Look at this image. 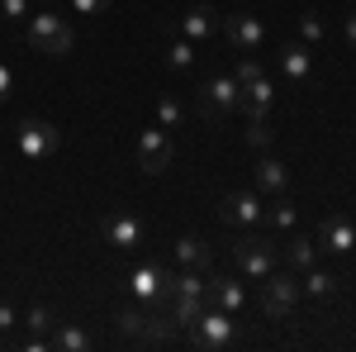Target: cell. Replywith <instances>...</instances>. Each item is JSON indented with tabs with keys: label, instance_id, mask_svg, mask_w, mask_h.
<instances>
[{
	"label": "cell",
	"instance_id": "obj_25",
	"mask_svg": "<svg viewBox=\"0 0 356 352\" xmlns=\"http://www.w3.org/2000/svg\"><path fill=\"white\" fill-rule=\"evenodd\" d=\"M295 200H290V195H271V205H266V224H271V229H280V234H290V229H295Z\"/></svg>",
	"mask_w": 356,
	"mask_h": 352
},
{
	"label": "cell",
	"instance_id": "obj_28",
	"mask_svg": "<svg viewBox=\"0 0 356 352\" xmlns=\"http://www.w3.org/2000/svg\"><path fill=\"white\" fill-rule=\"evenodd\" d=\"M300 43H309V48L323 43V20H318L314 10H304V15H300Z\"/></svg>",
	"mask_w": 356,
	"mask_h": 352
},
{
	"label": "cell",
	"instance_id": "obj_23",
	"mask_svg": "<svg viewBox=\"0 0 356 352\" xmlns=\"http://www.w3.org/2000/svg\"><path fill=\"white\" fill-rule=\"evenodd\" d=\"M285 262L295 271H309L318 262V238H290V243H285Z\"/></svg>",
	"mask_w": 356,
	"mask_h": 352
},
{
	"label": "cell",
	"instance_id": "obj_7",
	"mask_svg": "<svg viewBox=\"0 0 356 352\" xmlns=\"http://www.w3.org/2000/svg\"><path fill=\"white\" fill-rule=\"evenodd\" d=\"M219 219L228 229H261L266 224V205H261V190H233V195H223V210Z\"/></svg>",
	"mask_w": 356,
	"mask_h": 352
},
{
	"label": "cell",
	"instance_id": "obj_22",
	"mask_svg": "<svg viewBox=\"0 0 356 352\" xmlns=\"http://www.w3.org/2000/svg\"><path fill=\"white\" fill-rule=\"evenodd\" d=\"M186 124H191L186 105H181L171 91H166V95H157V129H166V134H171V129H186Z\"/></svg>",
	"mask_w": 356,
	"mask_h": 352
},
{
	"label": "cell",
	"instance_id": "obj_2",
	"mask_svg": "<svg viewBox=\"0 0 356 352\" xmlns=\"http://www.w3.org/2000/svg\"><path fill=\"white\" fill-rule=\"evenodd\" d=\"M186 333H191L195 352H223L233 338H238V314H228V309H219V305H204V314H200Z\"/></svg>",
	"mask_w": 356,
	"mask_h": 352
},
{
	"label": "cell",
	"instance_id": "obj_26",
	"mask_svg": "<svg viewBox=\"0 0 356 352\" xmlns=\"http://www.w3.org/2000/svg\"><path fill=\"white\" fill-rule=\"evenodd\" d=\"M166 67H171L176 77H186V72L195 67V43L191 38H176V43L166 48Z\"/></svg>",
	"mask_w": 356,
	"mask_h": 352
},
{
	"label": "cell",
	"instance_id": "obj_4",
	"mask_svg": "<svg viewBox=\"0 0 356 352\" xmlns=\"http://www.w3.org/2000/svg\"><path fill=\"white\" fill-rule=\"evenodd\" d=\"M304 300V291H300V276L295 271H280L275 267L266 281H261V314L266 319H275V324H285L290 314H295V305Z\"/></svg>",
	"mask_w": 356,
	"mask_h": 352
},
{
	"label": "cell",
	"instance_id": "obj_9",
	"mask_svg": "<svg viewBox=\"0 0 356 352\" xmlns=\"http://www.w3.org/2000/svg\"><path fill=\"white\" fill-rule=\"evenodd\" d=\"M57 148H62L57 124H48V119H24V124H19V158H24V162L53 158Z\"/></svg>",
	"mask_w": 356,
	"mask_h": 352
},
{
	"label": "cell",
	"instance_id": "obj_19",
	"mask_svg": "<svg viewBox=\"0 0 356 352\" xmlns=\"http://www.w3.org/2000/svg\"><path fill=\"white\" fill-rule=\"evenodd\" d=\"M252 176H257V190H261V195H285V190H290V171H285V162L271 158V153L257 162Z\"/></svg>",
	"mask_w": 356,
	"mask_h": 352
},
{
	"label": "cell",
	"instance_id": "obj_3",
	"mask_svg": "<svg viewBox=\"0 0 356 352\" xmlns=\"http://www.w3.org/2000/svg\"><path fill=\"white\" fill-rule=\"evenodd\" d=\"M29 43H33L38 53H48V57H67L72 43H76V33H72V24L57 15L53 5H43L38 15H29Z\"/></svg>",
	"mask_w": 356,
	"mask_h": 352
},
{
	"label": "cell",
	"instance_id": "obj_5",
	"mask_svg": "<svg viewBox=\"0 0 356 352\" xmlns=\"http://www.w3.org/2000/svg\"><path fill=\"white\" fill-rule=\"evenodd\" d=\"M238 109H243V82L238 77H209V82L200 86V114L209 124H223Z\"/></svg>",
	"mask_w": 356,
	"mask_h": 352
},
{
	"label": "cell",
	"instance_id": "obj_36",
	"mask_svg": "<svg viewBox=\"0 0 356 352\" xmlns=\"http://www.w3.org/2000/svg\"><path fill=\"white\" fill-rule=\"evenodd\" d=\"M38 5H57V0H38Z\"/></svg>",
	"mask_w": 356,
	"mask_h": 352
},
{
	"label": "cell",
	"instance_id": "obj_13",
	"mask_svg": "<svg viewBox=\"0 0 356 352\" xmlns=\"http://www.w3.org/2000/svg\"><path fill=\"white\" fill-rule=\"evenodd\" d=\"M152 314H157V305H143V300H134V305H124V309L114 314V328H119V333H129V338L152 343Z\"/></svg>",
	"mask_w": 356,
	"mask_h": 352
},
{
	"label": "cell",
	"instance_id": "obj_15",
	"mask_svg": "<svg viewBox=\"0 0 356 352\" xmlns=\"http://www.w3.org/2000/svg\"><path fill=\"white\" fill-rule=\"evenodd\" d=\"M271 105H275V86L266 77L243 82V114L247 119H271Z\"/></svg>",
	"mask_w": 356,
	"mask_h": 352
},
{
	"label": "cell",
	"instance_id": "obj_6",
	"mask_svg": "<svg viewBox=\"0 0 356 352\" xmlns=\"http://www.w3.org/2000/svg\"><path fill=\"white\" fill-rule=\"evenodd\" d=\"M233 257H238L243 276H252V281H266V276L280 267V247H275L271 238H257L252 229H247L243 238L233 243Z\"/></svg>",
	"mask_w": 356,
	"mask_h": 352
},
{
	"label": "cell",
	"instance_id": "obj_34",
	"mask_svg": "<svg viewBox=\"0 0 356 352\" xmlns=\"http://www.w3.org/2000/svg\"><path fill=\"white\" fill-rule=\"evenodd\" d=\"M233 77H238V82H252V77H261V67H257V62H252V57H243V62H238V72H233Z\"/></svg>",
	"mask_w": 356,
	"mask_h": 352
},
{
	"label": "cell",
	"instance_id": "obj_10",
	"mask_svg": "<svg viewBox=\"0 0 356 352\" xmlns=\"http://www.w3.org/2000/svg\"><path fill=\"white\" fill-rule=\"evenodd\" d=\"M166 286H171V271H166L162 262H143V267H134V276H129V296L143 300V305H157V309L166 305Z\"/></svg>",
	"mask_w": 356,
	"mask_h": 352
},
{
	"label": "cell",
	"instance_id": "obj_18",
	"mask_svg": "<svg viewBox=\"0 0 356 352\" xmlns=\"http://www.w3.org/2000/svg\"><path fill=\"white\" fill-rule=\"evenodd\" d=\"M280 72H285V82H295V86L309 82V72H314L309 43H285V48H280Z\"/></svg>",
	"mask_w": 356,
	"mask_h": 352
},
{
	"label": "cell",
	"instance_id": "obj_29",
	"mask_svg": "<svg viewBox=\"0 0 356 352\" xmlns=\"http://www.w3.org/2000/svg\"><path fill=\"white\" fill-rule=\"evenodd\" d=\"M271 119H247V143H252V148H257V153H261V148H271Z\"/></svg>",
	"mask_w": 356,
	"mask_h": 352
},
{
	"label": "cell",
	"instance_id": "obj_33",
	"mask_svg": "<svg viewBox=\"0 0 356 352\" xmlns=\"http://www.w3.org/2000/svg\"><path fill=\"white\" fill-rule=\"evenodd\" d=\"M10 95H15V72H10V67L0 62V105H5Z\"/></svg>",
	"mask_w": 356,
	"mask_h": 352
},
{
	"label": "cell",
	"instance_id": "obj_8",
	"mask_svg": "<svg viewBox=\"0 0 356 352\" xmlns=\"http://www.w3.org/2000/svg\"><path fill=\"white\" fill-rule=\"evenodd\" d=\"M100 234H105V243L119 247V252H134V247L147 243V224L138 215H129V210H114V215L100 219Z\"/></svg>",
	"mask_w": 356,
	"mask_h": 352
},
{
	"label": "cell",
	"instance_id": "obj_14",
	"mask_svg": "<svg viewBox=\"0 0 356 352\" xmlns=\"http://www.w3.org/2000/svg\"><path fill=\"white\" fill-rule=\"evenodd\" d=\"M318 247H328V252H352L356 247V229H352V219H342V215H328L323 224H318Z\"/></svg>",
	"mask_w": 356,
	"mask_h": 352
},
{
	"label": "cell",
	"instance_id": "obj_30",
	"mask_svg": "<svg viewBox=\"0 0 356 352\" xmlns=\"http://www.w3.org/2000/svg\"><path fill=\"white\" fill-rule=\"evenodd\" d=\"M29 15H33V10H29V0H0V20H10V24H24Z\"/></svg>",
	"mask_w": 356,
	"mask_h": 352
},
{
	"label": "cell",
	"instance_id": "obj_11",
	"mask_svg": "<svg viewBox=\"0 0 356 352\" xmlns=\"http://www.w3.org/2000/svg\"><path fill=\"white\" fill-rule=\"evenodd\" d=\"M171 158H176L171 134H166V129H143V138H138V167H143L147 176H157V171L171 167Z\"/></svg>",
	"mask_w": 356,
	"mask_h": 352
},
{
	"label": "cell",
	"instance_id": "obj_32",
	"mask_svg": "<svg viewBox=\"0 0 356 352\" xmlns=\"http://www.w3.org/2000/svg\"><path fill=\"white\" fill-rule=\"evenodd\" d=\"M15 324H19V309L0 300V333H10V328H15Z\"/></svg>",
	"mask_w": 356,
	"mask_h": 352
},
{
	"label": "cell",
	"instance_id": "obj_27",
	"mask_svg": "<svg viewBox=\"0 0 356 352\" xmlns=\"http://www.w3.org/2000/svg\"><path fill=\"white\" fill-rule=\"evenodd\" d=\"M24 324H29V333H33V338H53V328H57V314L48 309V305H33V309L24 314Z\"/></svg>",
	"mask_w": 356,
	"mask_h": 352
},
{
	"label": "cell",
	"instance_id": "obj_24",
	"mask_svg": "<svg viewBox=\"0 0 356 352\" xmlns=\"http://www.w3.org/2000/svg\"><path fill=\"white\" fill-rule=\"evenodd\" d=\"M53 348L57 352H86L90 348V333L81 324H57L53 328Z\"/></svg>",
	"mask_w": 356,
	"mask_h": 352
},
{
	"label": "cell",
	"instance_id": "obj_1",
	"mask_svg": "<svg viewBox=\"0 0 356 352\" xmlns=\"http://www.w3.org/2000/svg\"><path fill=\"white\" fill-rule=\"evenodd\" d=\"M204 305H209V281H204V271H176L171 276V286H166V319L176 328H191L200 314H204Z\"/></svg>",
	"mask_w": 356,
	"mask_h": 352
},
{
	"label": "cell",
	"instance_id": "obj_21",
	"mask_svg": "<svg viewBox=\"0 0 356 352\" xmlns=\"http://www.w3.org/2000/svg\"><path fill=\"white\" fill-rule=\"evenodd\" d=\"M171 252H176V262H181L186 271H204V267H209V243H204V238H195V234L176 238Z\"/></svg>",
	"mask_w": 356,
	"mask_h": 352
},
{
	"label": "cell",
	"instance_id": "obj_20",
	"mask_svg": "<svg viewBox=\"0 0 356 352\" xmlns=\"http://www.w3.org/2000/svg\"><path fill=\"white\" fill-rule=\"evenodd\" d=\"M300 291H304L309 300H318V305H328V300L337 296V291H342V281H337L332 271H323L318 262H314V267H309V271L300 276Z\"/></svg>",
	"mask_w": 356,
	"mask_h": 352
},
{
	"label": "cell",
	"instance_id": "obj_16",
	"mask_svg": "<svg viewBox=\"0 0 356 352\" xmlns=\"http://www.w3.org/2000/svg\"><path fill=\"white\" fill-rule=\"evenodd\" d=\"M214 29H219V10H214V5H191V10L181 15V38H191V43L214 38Z\"/></svg>",
	"mask_w": 356,
	"mask_h": 352
},
{
	"label": "cell",
	"instance_id": "obj_35",
	"mask_svg": "<svg viewBox=\"0 0 356 352\" xmlns=\"http://www.w3.org/2000/svg\"><path fill=\"white\" fill-rule=\"evenodd\" d=\"M342 33H347V48H356V10L347 15V24H342Z\"/></svg>",
	"mask_w": 356,
	"mask_h": 352
},
{
	"label": "cell",
	"instance_id": "obj_12",
	"mask_svg": "<svg viewBox=\"0 0 356 352\" xmlns=\"http://www.w3.org/2000/svg\"><path fill=\"white\" fill-rule=\"evenodd\" d=\"M228 43H233V53L252 57L257 48H266V24L257 15H228Z\"/></svg>",
	"mask_w": 356,
	"mask_h": 352
},
{
	"label": "cell",
	"instance_id": "obj_17",
	"mask_svg": "<svg viewBox=\"0 0 356 352\" xmlns=\"http://www.w3.org/2000/svg\"><path fill=\"white\" fill-rule=\"evenodd\" d=\"M209 281V305H219L228 314H243L247 309V291L243 281H233V276H204Z\"/></svg>",
	"mask_w": 356,
	"mask_h": 352
},
{
	"label": "cell",
	"instance_id": "obj_31",
	"mask_svg": "<svg viewBox=\"0 0 356 352\" xmlns=\"http://www.w3.org/2000/svg\"><path fill=\"white\" fill-rule=\"evenodd\" d=\"M67 5H72L76 15H105V5H110V0H67Z\"/></svg>",
	"mask_w": 356,
	"mask_h": 352
}]
</instances>
